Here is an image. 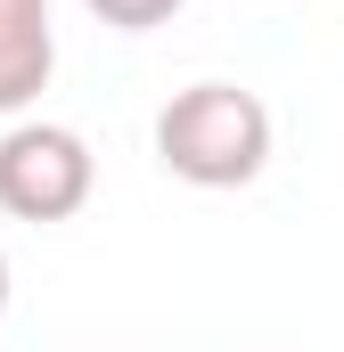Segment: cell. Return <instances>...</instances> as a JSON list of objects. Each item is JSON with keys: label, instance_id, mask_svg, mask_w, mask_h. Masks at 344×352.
<instances>
[{"label": "cell", "instance_id": "cell-1", "mask_svg": "<svg viewBox=\"0 0 344 352\" xmlns=\"http://www.w3.org/2000/svg\"><path fill=\"white\" fill-rule=\"evenodd\" d=\"M156 156L189 188H246L270 164V107L238 82H189L156 115Z\"/></svg>", "mask_w": 344, "mask_h": 352}, {"label": "cell", "instance_id": "cell-2", "mask_svg": "<svg viewBox=\"0 0 344 352\" xmlns=\"http://www.w3.org/2000/svg\"><path fill=\"white\" fill-rule=\"evenodd\" d=\"M98 188V156L74 123H8L0 131V213L8 221H74Z\"/></svg>", "mask_w": 344, "mask_h": 352}, {"label": "cell", "instance_id": "cell-3", "mask_svg": "<svg viewBox=\"0 0 344 352\" xmlns=\"http://www.w3.org/2000/svg\"><path fill=\"white\" fill-rule=\"evenodd\" d=\"M58 74L50 0H0V115H25Z\"/></svg>", "mask_w": 344, "mask_h": 352}, {"label": "cell", "instance_id": "cell-4", "mask_svg": "<svg viewBox=\"0 0 344 352\" xmlns=\"http://www.w3.org/2000/svg\"><path fill=\"white\" fill-rule=\"evenodd\" d=\"M98 25H115V33H148V25H172V8L180 0H83Z\"/></svg>", "mask_w": 344, "mask_h": 352}, {"label": "cell", "instance_id": "cell-5", "mask_svg": "<svg viewBox=\"0 0 344 352\" xmlns=\"http://www.w3.org/2000/svg\"><path fill=\"white\" fill-rule=\"evenodd\" d=\"M0 311H8V254H0Z\"/></svg>", "mask_w": 344, "mask_h": 352}]
</instances>
